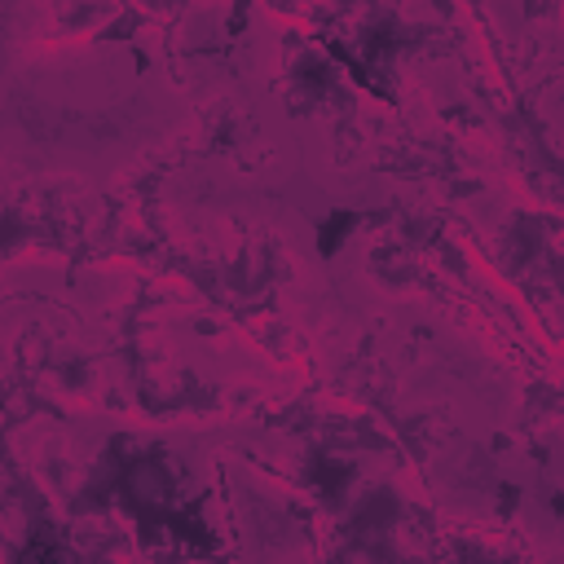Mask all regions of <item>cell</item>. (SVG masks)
Here are the masks:
<instances>
[{"label": "cell", "mask_w": 564, "mask_h": 564, "mask_svg": "<svg viewBox=\"0 0 564 564\" xmlns=\"http://www.w3.org/2000/svg\"><path fill=\"white\" fill-rule=\"evenodd\" d=\"M348 225H352V216H348V212H344V216H339V220H335V225H330V229H326V234H322V247H326V251H335V242H339V234H344V229H348Z\"/></svg>", "instance_id": "cell-1"}]
</instances>
